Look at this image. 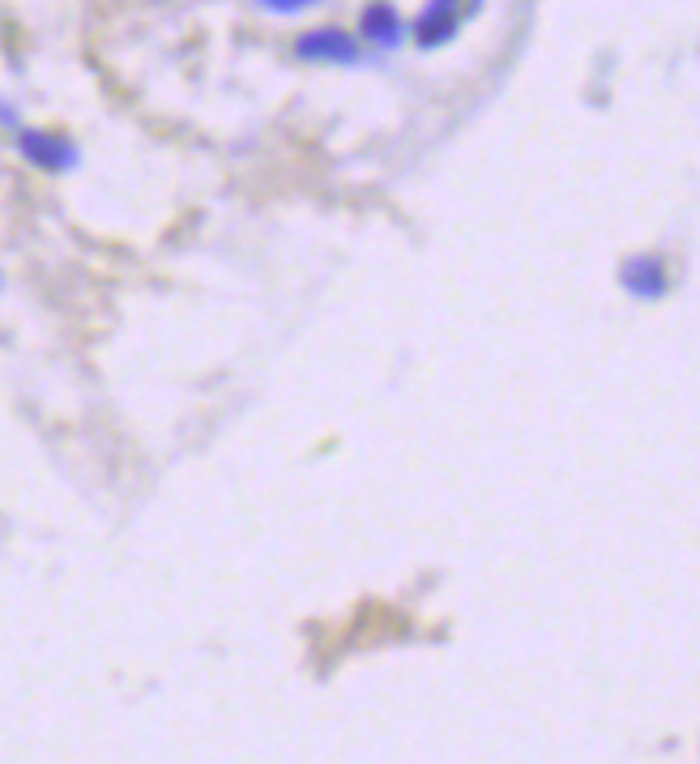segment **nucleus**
<instances>
[{"instance_id":"obj_1","label":"nucleus","mask_w":700,"mask_h":764,"mask_svg":"<svg viewBox=\"0 0 700 764\" xmlns=\"http://www.w3.org/2000/svg\"><path fill=\"white\" fill-rule=\"evenodd\" d=\"M18 155L39 171H73L77 167V146L64 132H43V128L18 132Z\"/></svg>"},{"instance_id":"obj_2","label":"nucleus","mask_w":700,"mask_h":764,"mask_svg":"<svg viewBox=\"0 0 700 764\" xmlns=\"http://www.w3.org/2000/svg\"><path fill=\"white\" fill-rule=\"evenodd\" d=\"M295 56L308 64H350L359 61V43L338 26H317L295 39Z\"/></svg>"},{"instance_id":"obj_3","label":"nucleus","mask_w":700,"mask_h":764,"mask_svg":"<svg viewBox=\"0 0 700 764\" xmlns=\"http://www.w3.org/2000/svg\"><path fill=\"white\" fill-rule=\"evenodd\" d=\"M619 283H624L628 295H637V299H662L670 290L667 261H658V256H633V261L619 265Z\"/></svg>"},{"instance_id":"obj_4","label":"nucleus","mask_w":700,"mask_h":764,"mask_svg":"<svg viewBox=\"0 0 700 764\" xmlns=\"http://www.w3.org/2000/svg\"><path fill=\"white\" fill-rule=\"evenodd\" d=\"M462 26V0H427V9L414 22V39L418 47H441L448 43Z\"/></svg>"},{"instance_id":"obj_5","label":"nucleus","mask_w":700,"mask_h":764,"mask_svg":"<svg viewBox=\"0 0 700 764\" xmlns=\"http://www.w3.org/2000/svg\"><path fill=\"white\" fill-rule=\"evenodd\" d=\"M359 31H363V39H372V43H381V47H393L406 26H402V18H397V9H393L389 0H376V4H368V9L359 13Z\"/></svg>"},{"instance_id":"obj_6","label":"nucleus","mask_w":700,"mask_h":764,"mask_svg":"<svg viewBox=\"0 0 700 764\" xmlns=\"http://www.w3.org/2000/svg\"><path fill=\"white\" fill-rule=\"evenodd\" d=\"M265 9H274V13H299V9H312L317 0H261Z\"/></svg>"},{"instance_id":"obj_7","label":"nucleus","mask_w":700,"mask_h":764,"mask_svg":"<svg viewBox=\"0 0 700 764\" xmlns=\"http://www.w3.org/2000/svg\"><path fill=\"white\" fill-rule=\"evenodd\" d=\"M0 120H18V116H13V112H9V107H0Z\"/></svg>"}]
</instances>
